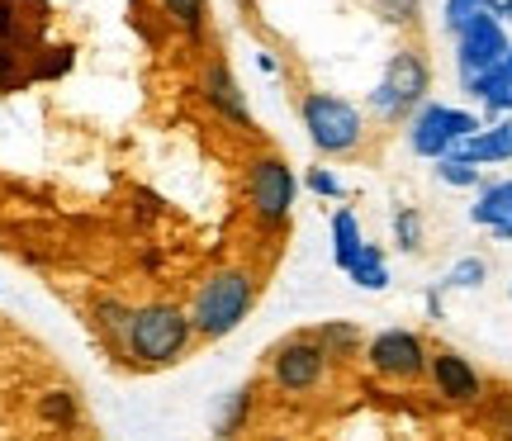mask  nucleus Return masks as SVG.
I'll use <instances>...</instances> for the list:
<instances>
[{
	"label": "nucleus",
	"mask_w": 512,
	"mask_h": 441,
	"mask_svg": "<svg viewBox=\"0 0 512 441\" xmlns=\"http://www.w3.org/2000/svg\"><path fill=\"white\" fill-rule=\"evenodd\" d=\"M195 342L200 337H195L190 309L181 299H143V304H133L119 361H128L133 370H166L181 366Z\"/></svg>",
	"instance_id": "f257e3e1"
},
{
	"label": "nucleus",
	"mask_w": 512,
	"mask_h": 441,
	"mask_svg": "<svg viewBox=\"0 0 512 441\" xmlns=\"http://www.w3.org/2000/svg\"><path fill=\"white\" fill-rule=\"evenodd\" d=\"M256 294H261V276H256L247 261H219L209 276L195 285L190 294V323L200 342H223L252 318Z\"/></svg>",
	"instance_id": "f03ea898"
},
{
	"label": "nucleus",
	"mask_w": 512,
	"mask_h": 441,
	"mask_svg": "<svg viewBox=\"0 0 512 441\" xmlns=\"http://www.w3.org/2000/svg\"><path fill=\"white\" fill-rule=\"evenodd\" d=\"M299 176H294V166L280 157V152H256L247 157L242 166V209H247V219L252 228L261 233H285L294 219V200H299Z\"/></svg>",
	"instance_id": "7ed1b4c3"
},
{
	"label": "nucleus",
	"mask_w": 512,
	"mask_h": 441,
	"mask_svg": "<svg viewBox=\"0 0 512 441\" xmlns=\"http://www.w3.org/2000/svg\"><path fill=\"white\" fill-rule=\"evenodd\" d=\"M299 119L318 157H356L366 147V114L347 95L304 91L299 95Z\"/></svg>",
	"instance_id": "20e7f679"
},
{
	"label": "nucleus",
	"mask_w": 512,
	"mask_h": 441,
	"mask_svg": "<svg viewBox=\"0 0 512 441\" xmlns=\"http://www.w3.org/2000/svg\"><path fill=\"white\" fill-rule=\"evenodd\" d=\"M427 91H432V62H427V53L399 48L384 62L380 81L370 91V114L384 119V124H408L427 105Z\"/></svg>",
	"instance_id": "39448f33"
},
{
	"label": "nucleus",
	"mask_w": 512,
	"mask_h": 441,
	"mask_svg": "<svg viewBox=\"0 0 512 441\" xmlns=\"http://www.w3.org/2000/svg\"><path fill=\"white\" fill-rule=\"evenodd\" d=\"M484 129V114L465 110V105H441V100H427L413 119H408V152H418L427 162H441V157H451L460 152V143H470L475 133Z\"/></svg>",
	"instance_id": "423d86ee"
},
{
	"label": "nucleus",
	"mask_w": 512,
	"mask_h": 441,
	"mask_svg": "<svg viewBox=\"0 0 512 441\" xmlns=\"http://www.w3.org/2000/svg\"><path fill=\"white\" fill-rule=\"evenodd\" d=\"M332 370V356L323 351V342L313 337V332H290L285 342H275L271 347V361H266V375H271V385L280 394H313V389L328 380Z\"/></svg>",
	"instance_id": "0eeeda50"
},
{
	"label": "nucleus",
	"mask_w": 512,
	"mask_h": 441,
	"mask_svg": "<svg viewBox=\"0 0 512 441\" xmlns=\"http://www.w3.org/2000/svg\"><path fill=\"white\" fill-rule=\"evenodd\" d=\"M366 366L389 380V385H418L427 375V361H432V347L422 342V332L413 328H380L366 342Z\"/></svg>",
	"instance_id": "6e6552de"
},
{
	"label": "nucleus",
	"mask_w": 512,
	"mask_h": 441,
	"mask_svg": "<svg viewBox=\"0 0 512 441\" xmlns=\"http://www.w3.org/2000/svg\"><path fill=\"white\" fill-rule=\"evenodd\" d=\"M512 38L508 29H503V19L498 15H475L465 29L456 34V72H460V86H470V81H479L484 72H494L498 62L508 57Z\"/></svg>",
	"instance_id": "1a4fd4ad"
},
{
	"label": "nucleus",
	"mask_w": 512,
	"mask_h": 441,
	"mask_svg": "<svg viewBox=\"0 0 512 441\" xmlns=\"http://www.w3.org/2000/svg\"><path fill=\"white\" fill-rule=\"evenodd\" d=\"M195 91H200V100L209 105V110L219 114V124H233L238 133H252V110H247V91L238 86V76H233V67L223 62L219 53H209L200 62V81H195Z\"/></svg>",
	"instance_id": "9d476101"
},
{
	"label": "nucleus",
	"mask_w": 512,
	"mask_h": 441,
	"mask_svg": "<svg viewBox=\"0 0 512 441\" xmlns=\"http://www.w3.org/2000/svg\"><path fill=\"white\" fill-rule=\"evenodd\" d=\"M427 380H432V389H437L446 404H456V408H475V404H484V394H489V385H484V375L475 370V361L460 356L456 347L432 351Z\"/></svg>",
	"instance_id": "9b49d317"
},
{
	"label": "nucleus",
	"mask_w": 512,
	"mask_h": 441,
	"mask_svg": "<svg viewBox=\"0 0 512 441\" xmlns=\"http://www.w3.org/2000/svg\"><path fill=\"white\" fill-rule=\"evenodd\" d=\"M470 223L494 233L498 242H512V176L508 181H484L475 204H470Z\"/></svg>",
	"instance_id": "f8f14e48"
},
{
	"label": "nucleus",
	"mask_w": 512,
	"mask_h": 441,
	"mask_svg": "<svg viewBox=\"0 0 512 441\" xmlns=\"http://www.w3.org/2000/svg\"><path fill=\"white\" fill-rule=\"evenodd\" d=\"M465 95H470L479 110H484V124L508 119V114H512V48H508V57L498 62L494 72H484L479 81H470V86H465Z\"/></svg>",
	"instance_id": "ddd939ff"
},
{
	"label": "nucleus",
	"mask_w": 512,
	"mask_h": 441,
	"mask_svg": "<svg viewBox=\"0 0 512 441\" xmlns=\"http://www.w3.org/2000/svg\"><path fill=\"white\" fill-rule=\"evenodd\" d=\"M456 157L475 162L479 171H484V166H498V162H512V114H508V119L484 124V129L470 138V143H460Z\"/></svg>",
	"instance_id": "4468645a"
},
{
	"label": "nucleus",
	"mask_w": 512,
	"mask_h": 441,
	"mask_svg": "<svg viewBox=\"0 0 512 441\" xmlns=\"http://www.w3.org/2000/svg\"><path fill=\"white\" fill-rule=\"evenodd\" d=\"M366 233H361V219H356V209L342 204V209H332V266L347 276L356 257H361V247H366Z\"/></svg>",
	"instance_id": "2eb2a0df"
},
{
	"label": "nucleus",
	"mask_w": 512,
	"mask_h": 441,
	"mask_svg": "<svg viewBox=\"0 0 512 441\" xmlns=\"http://www.w3.org/2000/svg\"><path fill=\"white\" fill-rule=\"evenodd\" d=\"M34 413L43 427H53V432H67L72 437L76 427H81V399H76V389H43L34 399Z\"/></svg>",
	"instance_id": "dca6fc26"
},
{
	"label": "nucleus",
	"mask_w": 512,
	"mask_h": 441,
	"mask_svg": "<svg viewBox=\"0 0 512 441\" xmlns=\"http://www.w3.org/2000/svg\"><path fill=\"white\" fill-rule=\"evenodd\" d=\"M128 318H133V304H128V299H119V294H100V299H95L91 323H95V332H100V342H105L114 356L124 351Z\"/></svg>",
	"instance_id": "f3484780"
},
{
	"label": "nucleus",
	"mask_w": 512,
	"mask_h": 441,
	"mask_svg": "<svg viewBox=\"0 0 512 441\" xmlns=\"http://www.w3.org/2000/svg\"><path fill=\"white\" fill-rule=\"evenodd\" d=\"M252 404H256V385L228 389L219 399V408H214V437L238 441V432H247V423H252Z\"/></svg>",
	"instance_id": "a211bd4d"
},
{
	"label": "nucleus",
	"mask_w": 512,
	"mask_h": 441,
	"mask_svg": "<svg viewBox=\"0 0 512 441\" xmlns=\"http://www.w3.org/2000/svg\"><path fill=\"white\" fill-rule=\"evenodd\" d=\"M166 24L185 38V43H204L209 34V0H157Z\"/></svg>",
	"instance_id": "6ab92c4d"
},
{
	"label": "nucleus",
	"mask_w": 512,
	"mask_h": 441,
	"mask_svg": "<svg viewBox=\"0 0 512 441\" xmlns=\"http://www.w3.org/2000/svg\"><path fill=\"white\" fill-rule=\"evenodd\" d=\"M347 280L356 290H370V294L389 290V261H384L380 242H366V247H361V257H356V266L347 271Z\"/></svg>",
	"instance_id": "aec40b11"
},
{
	"label": "nucleus",
	"mask_w": 512,
	"mask_h": 441,
	"mask_svg": "<svg viewBox=\"0 0 512 441\" xmlns=\"http://www.w3.org/2000/svg\"><path fill=\"white\" fill-rule=\"evenodd\" d=\"M313 337L323 342V351H328L332 361H347V356H356V351H366V347H361V328H356V323H342V318L318 323V328H313Z\"/></svg>",
	"instance_id": "412c9836"
},
{
	"label": "nucleus",
	"mask_w": 512,
	"mask_h": 441,
	"mask_svg": "<svg viewBox=\"0 0 512 441\" xmlns=\"http://www.w3.org/2000/svg\"><path fill=\"white\" fill-rule=\"evenodd\" d=\"M432 171H437V181L451 185V190H479V185H484V171H479L475 162L456 157V152H451V157H441Z\"/></svg>",
	"instance_id": "4be33fe9"
},
{
	"label": "nucleus",
	"mask_w": 512,
	"mask_h": 441,
	"mask_svg": "<svg viewBox=\"0 0 512 441\" xmlns=\"http://www.w3.org/2000/svg\"><path fill=\"white\" fill-rule=\"evenodd\" d=\"M389 228H394V242H399V252H422V233H427V223H422V209H413V204L394 209Z\"/></svg>",
	"instance_id": "5701e85b"
},
{
	"label": "nucleus",
	"mask_w": 512,
	"mask_h": 441,
	"mask_svg": "<svg viewBox=\"0 0 512 441\" xmlns=\"http://www.w3.org/2000/svg\"><path fill=\"white\" fill-rule=\"evenodd\" d=\"M484 280H489V261H484V257H460L456 266L437 280V285H441V290H479Z\"/></svg>",
	"instance_id": "b1692460"
},
{
	"label": "nucleus",
	"mask_w": 512,
	"mask_h": 441,
	"mask_svg": "<svg viewBox=\"0 0 512 441\" xmlns=\"http://www.w3.org/2000/svg\"><path fill=\"white\" fill-rule=\"evenodd\" d=\"M375 15H380L389 29H413L422 15V0H375Z\"/></svg>",
	"instance_id": "393cba45"
},
{
	"label": "nucleus",
	"mask_w": 512,
	"mask_h": 441,
	"mask_svg": "<svg viewBox=\"0 0 512 441\" xmlns=\"http://www.w3.org/2000/svg\"><path fill=\"white\" fill-rule=\"evenodd\" d=\"M484 10H489V0H446V5H441V24H446V34L456 38L460 29L475 15H484Z\"/></svg>",
	"instance_id": "a878e982"
},
{
	"label": "nucleus",
	"mask_w": 512,
	"mask_h": 441,
	"mask_svg": "<svg viewBox=\"0 0 512 441\" xmlns=\"http://www.w3.org/2000/svg\"><path fill=\"white\" fill-rule=\"evenodd\" d=\"M304 190H313L318 200H347V185H342V176H337V171H328V166H309Z\"/></svg>",
	"instance_id": "bb28decb"
},
{
	"label": "nucleus",
	"mask_w": 512,
	"mask_h": 441,
	"mask_svg": "<svg viewBox=\"0 0 512 441\" xmlns=\"http://www.w3.org/2000/svg\"><path fill=\"white\" fill-rule=\"evenodd\" d=\"M494 427L503 441H512V394H498L494 399Z\"/></svg>",
	"instance_id": "cd10ccee"
},
{
	"label": "nucleus",
	"mask_w": 512,
	"mask_h": 441,
	"mask_svg": "<svg viewBox=\"0 0 512 441\" xmlns=\"http://www.w3.org/2000/svg\"><path fill=\"white\" fill-rule=\"evenodd\" d=\"M256 67H261V72H266V76H275V72H280V62H275L271 53H256Z\"/></svg>",
	"instance_id": "c85d7f7f"
},
{
	"label": "nucleus",
	"mask_w": 512,
	"mask_h": 441,
	"mask_svg": "<svg viewBox=\"0 0 512 441\" xmlns=\"http://www.w3.org/2000/svg\"><path fill=\"white\" fill-rule=\"evenodd\" d=\"M489 15H498V19H512V0H489Z\"/></svg>",
	"instance_id": "c756f323"
},
{
	"label": "nucleus",
	"mask_w": 512,
	"mask_h": 441,
	"mask_svg": "<svg viewBox=\"0 0 512 441\" xmlns=\"http://www.w3.org/2000/svg\"><path fill=\"white\" fill-rule=\"evenodd\" d=\"M209 441H233V437H209Z\"/></svg>",
	"instance_id": "7c9ffc66"
},
{
	"label": "nucleus",
	"mask_w": 512,
	"mask_h": 441,
	"mask_svg": "<svg viewBox=\"0 0 512 441\" xmlns=\"http://www.w3.org/2000/svg\"><path fill=\"white\" fill-rule=\"evenodd\" d=\"M508 299H512V280H508Z\"/></svg>",
	"instance_id": "2f4dec72"
},
{
	"label": "nucleus",
	"mask_w": 512,
	"mask_h": 441,
	"mask_svg": "<svg viewBox=\"0 0 512 441\" xmlns=\"http://www.w3.org/2000/svg\"><path fill=\"white\" fill-rule=\"evenodd\" d=\"M275 441H280V437H275Z\"/></svg>",
	"instance_id": "473e14b6"
}]
</instances>
